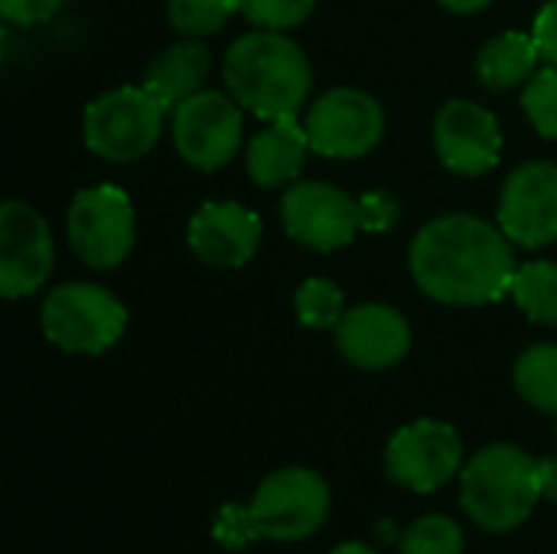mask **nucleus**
<instances>
[{
  "mask_svg": "<svg viewBox=\"0 0 557 554\" xmlns=\"http://www.w3.org/2000/svg\"><path fill=\"white\" fill-rule=\"evenodd\" d=\"M408 268L431 300L480 307L503 300L516 278V251L499 222L470 212L431 219L408 248Z\"/></svg>",
  "mask_w": 557,
  "mask_h": 554,
  "instance_id": "f257e3e1",
  "label": "nucleus"
},
{
  "mask_svg": "<svg viewBox=\"0 0 557 554\" xmlns=\"http://www.w3.org/2000/svg\"><path fill=\"white\" fill-rule=\"evenodd\" d=\"M228 95L261 121H290L310 98L313 69L304 49L281 29L238 36L222 62Z\"/></svg>",
  "mask_w": 557,
  "mask_h": 554,
  "instance_id": "f03ea898",
  "label": "nucleus"
},
{
  "mask_svg": "<svg viewBox=\"0 0 557 554\" xmlns=\"http://www.w3.org/2000/svg\"><path fill=\"white\" fill-rule=\"evenodd\" d=\"M542 500V460L516 444H493L460 470V506L486 532L519 529Z\"/></svg>",
  "mask_w": 557,
  "mask_h": 554,
  "instance_id": "7ed1b4c3",
  "label": "nucleus"
},
{
  "mask_svg": "<svg viewBox=\"0 0 557 554\" xmlns=\"http://www.w3.org/2000/svg\"><path fill=\"white\" fill-rule=\"evenodd\" d=\"M39 327L42 336L62 353L101 356L124 336L127 307L98 284L69 281L42 297Z\"/></svg>",
  "mask_w": 557,
  "mask_h": 554,
  "instance_id": "20e7f679",
  "label": "nucleus"
},
{
  "mask_svg": "<svg viewBox=\"0 0 557 554\" xmlns=\"http://www.w3.org/2000/svg\"><path fill=\"white\" fill-rule=\"evenodd\" d=\"M166 108L147 91V85H117L82 114L85 147L108 163H134L147 157L163 134Z\"/></svg>",
  "mask_w": 557,
  "mask_h": 554,
  "instance_id": "39448f33",
  "label": "nucleus"
},
{
  "mask_svg": "<svg viewBox=\"0 0 557 554\" xmlns=\"http://www.w3.org/2000/svg\"><path fill=\"white\" fill-rule=\"evenodd\" d=\"M137 222L131 196L114 183H95L72 196L65 212V238L82 264L111 271L134 248Z\"/></svg>",
  "mask_w": 557,
  "mask_h": 554,
  "instance_id": "423d86ee",
  "label": "nucleus"
},
{
  "mask_svg": "<svg viewBox=\"0 0 557 554\" xmlns=\"http://www.w3.org/2000/svg\"><path fill=\"white\" fill-rule=\"evenodd\" d=\"M248 506L261 539L304 542L320 532L330 516V487L307 467H284L261 480Z\"/></svg>",
  "mask_w": 557,
  "mask_h": 554,
  "instance_id": "0eeeda50",
  "label": "nucleus"
},
{
  "mask_svg": "<svg viewBox=\"0 0 557 554\" xmlns=\"http://www.w3.org/2000/svg\"><path fill=\"white\" fill-rule=\"evenodd\" d=\"M176 153L199 173H215L242 147V104L215 88H202L170 111Z\"/></svg>",
  "mask_w": 557,
  "mask_h": 554,
  "instance_id": "6e6552de",
  "label": "nucleus"
},
{
  "mask_svg": "<svg viewBox=\"0 0 557 554\" xmlns=\"http://www.w3.org/2000/svg\"><path fill=\"white\" fill-rule=\"evenodd\" d=\"M304 131L313 153L356 160L379 147L385 134V108L362 88H330L310 104Z\"/></svg>",
  "mask_w": 557,
  "mask_h": 554,
  "instance_id": "1a4fd4ad",
  "label": "nucleus"
},
{
  "mask_svg": "<svg viewBox=\"0 0 557 554\" xmlns=\"http://www.w3.org/2000/svg\"><path fill=\"white\" fill-rule=\"evenodd\" d=\"M281 222L294 242L313 251H339L362 232L359 199L326 180H297L281 199Z\"/></svg>",
  "mask_w": 557,
  "mask_h": 554,
  "instance_id": "9d476101",
  "label": "nucleus"
},
{
  "mask_svg": "<svg viewBox=\"0 0 557 554\" xmlns=\"http://www.w3.org/2000/svg\"><path fill=\"white\" fill-rule=\"evenodd\" d=\"M385 470L411 493H434L463 470V441L447 421H411L392 434L385 447Z\"/></svg>",
  "mask_w": 557,
  "mask_h": 554,
  "instance_id": "9b49d317",
  "label": "nucleus"
},
{
  "mask_svg": "<svg viewBox=\"0 0 557 554\" xmlns=\"http://www.w3.org/2000/svg\"><path fill=\"white\" fill-rule=\"evenodd\" d=\"M55 264V245L46 219L20 202L7 199L0 206V294L7 300H23L46 287Z\"/></svg>",
  "mask_w": 557,
  "mask_h": 554,
  "instance_id": "f8f14e48",
  "label": "nucleus"
},
{
  "mask_svg": "<svg viewBox=\"0 0 557 554\" xmlns=\"http://www.w3.org/2000/svg\"><path fill=\"white\" fill-rule=\"evenodd\" d=\"M496 222L522 248L557 242V163L529 160L516 167L503 183Z\"/></svg>",
  "mask_w": 557,
  "mask_h": 554,
  "instance_id": "ddd939ff",
  "label": "nucleus"
},
{
  "mask_svg": "<svg viewBox=\"0 0 557 554\" xmlns=\"http://www.w3.org/2000/svg\"><path fill=\"white\" fill-rule=\"evenodd\" d=\"M434 150L457 176H483L499 163L503 131L490 108L454 98L434 118Z\"/></svg>",
  "mask_w": 557,
  "mask_h": 554,
  "instance_id": "4468645a",
  "label": "nucleus"
},
{
  "mask_svg": "<svg viewBox=\"0 0 557 554\" xmlns=\"http://www.w3.org/2000/svg\"><path fill=\"white\" fill-rule=\"evenodd\" d=\"M189 251L212 268H245L261 245V216L242 202H202L186 229Z\"/></svg>",
  "mask_w": 557,
  "mask_h": 554,
  "instance_id": "2eb2a0df",
  "label": "nucleus"
},
{
  "mask_svg": "<svg viewBox=\"0 0 557 554\" xmlns=\"http://www.w3.org/2000/svg\"><path fill=\"white\" fill-rule=\"evenodd\" d=\"M336 346L356 369L382 372L408 356L411 323L388 304H359L343 313L336 327Z\"/></svg>",
  "mask_w": 557,
  "mask_h": 554,
  "instance_id": "dca6fc26",
  "label": "nucleus"
},
{
  "mask_svg": "<svg viewBox=\"0 0 557 554\" xmlns=\"http://www.w3.org/2000/svg\"><path fill=\"white\" fill-rule=\"evenodd\" d=\"M307 153H310V137H307L304 124H297V118L268 121V127L248 140L245 170L264 189L290 186V183H297V176L307 163Z\"/></svg>",
  "mask_w": 557,
  "mask_h": 554,
  "instance_id": "f3484780",
  "label": "nucleus"
},
{
  "mask_svg": "<svg viewBox=\"0 0 557 554\" xmlns=\"http://www.w3.org/2000/svg\"><path fill=\"white\" fill-rule=\"evenodd\" d=\"M212 72V56L199 39H180L173 46H166L144 75L147 91L166 108L173 111L180 101L193 98L196 91H202L206 78Z\"/></svg>",
  "mask_w": 557,
  "mask_h": 554,
  "instance_id": "a211bd4d",
  "label": "nucleus"
},
{
  "mask_svg": "<svg viewBox=\"0 0 557 554\" xmlns=\"http://www.w3.org/2000/svg\"><path fill=\"white\" fill-rule=\"evenodd\" d=\"M539 59L542 52L532 33L506 29L476 52V78L490 91H512L539 72Z\"/></svg>",
  "mask_w": 557,
  "mask_h": 554,
  "instance_id": "6ab92c4d",
  "label": "nucleus"
},
{
  "mask_svg": "<svg viewBox=\"0 0 557 554\" xmlns=\"http://www.w3.org/2000/svg\"><path fill=\"white\" fill-rule=\"evenodd\" d=\"M516 392L539 411L557 415V343L529 346L512 369Z\"/></svg>",
  "mask_w": 557,
  "mask_h": 554,
  "instance_id": "aec40b11",
  "label": "nucleus"
},
{
  "mask_svg": "<svg viewBox=\"0 0 557 554\" xmlns=\"http://www.w3.org/2000/svg\"><path fill=\"white\" fill-rule=\"evenodd\" d=\"M509 297L519 310L545 327H557V264L552 261H525L516 268Z\"/></svg>",
  "mask_w": 557,
  "mask_h": 554,
  "instance_id": "412c9836",
  "label": "nucleus"
},
{
  "mask_svg": "<svg viewBox=\"0 0 557 554\" xmlns=\"http://www.w3.org/2000/svg\"><path fill=\"white\" fill-rule=\"evenodd\" d=\"M297 320L307 330H336L346 313V297L330 278H307L294 294Z\"/></svg>",
  "mask_w": 557,
  "mask_h": 554,
  "instance_id": "4be33fe9",
  "label": "nucleus"
},
{
  "mask_svg": "<svg viewBox=\"0 0 557 554\" xmlns=\"http://www.w3.org/2000/svg\"><path fill=\"white\" fill-rule=\"evenodd\" d=\"M238 13L235 0H166V20L180 36H215L228 16Z\"/></svg>",
  "mask_w": 557,
  "mask_h": 554,
  "instance_id": "5701e85b",
  "label": "nucleus"
},
{
  "mask_svg": "<svg viewBox=\"0 0 557 554\" xmlns=\"http://www.w3.org/2000/svg\"><path fill=\"white\" fill-rule=\"evenodd\" d=\"M522 111L545 140H557V65L539 69L522 85Z\"/></svg>",
  "mask_w": 557,
  "mask_h": 554,
  "instance_id": "b1692460",
  "label": "nucleus"
},
{
  "mask_svg": "<svg viewBox=\"0 0 557 554\" xmlns=\"http://www.w3.org/2000/svg\"><path fill=\"white\" fill-rule=\"evenodd\" d=\"M401 554H463V529L447 516H424L401 535Z\"/></svg>",
  "mask_w": 557,
  "mask_h": 554,
  "instance_id": "393cba45",
  "label": "nucleus"
},
{
  "mask_svg": "<svg viewBox=\"0 0 557 554\" xmlns=\"http://www.w3.org/2000/svg\"><path fill=\"white\" fill-rule=\"evenodd\" d=\"M235 7L258 29H294L310 20L317 0H235Z\"/></svg>",
  "mask_w": 557,
  "mask_h": 554,
  "instance_id": "a878e982",
  "label": "nucleus"
},
{
  "mask_svg": "<svg viewBox=\"0 0 557 554\" xmlns=\"http://www.w3.org/2000/svg\"><path fill=\"white\" fill-rule=\"evenodd\" d=\"M212 539L225 549V552H242L248 545H255L261 539V529L255 522V513L251 506H242V503H225L219 513H215V522H212Z\"/></svg>",
  "mask_w": 557,
  "mask_h": 554,
  "instance_id": "bb28decb",
  "label": "nucleus"
},
{
  "mask_svg": "<svg viewBox=\"0 0 557 554\" xmlns=\"http://www.w3.org/2000/svg\"><path fill=\"white\" fill-rule=\"evenodd\" d=\"M359 219H362V232H388L398 225L401 219V206L395 196L382 193V189H369L359 196Z\"/></svg>",
  "mask_w": 557,
  "mask_h": 554,
  "instance_id": "cd10ccee",
  "label": "nucleus"
},
{
  "mask_svg": "<svg viewBox=\"0 0 557 554\" xmlns=\"http://www.w3.org/2000/svg\"><path fill=\"white\" fill-rule=\"evenodd\" d=\"M65 0H0V13L13 26H36L55 16Z\"/></svg>",
  "mask_w": 557,
  "mask_h": 554,
  "instance_id": "c85d7f7f",
  "label": "nucleus"
},
{
  "mask_svg": "<svg viewBox=\"0 0 557 554\" xmlns=\"http://www.w3.org/2000/svg\"><path fill=\"white\" fill-rule=\"evenodd\" d=\"M532 36L539 42V52L548 65H557V0H548L532 26Z\"/></svg>",
  "mask_w": 557,
  "mask_h": 554,
  "instance_id": "c756f323",
  "label": "nucleus"
},
{
  "mask_svg": "<svg viewBox=\"0 0 557 554\" xmlns=\"http://www.w3.org/2000/svg\"><path fill=\"white\" fill-rule=\"evenodd\" d=\"M542 500L557 503V457L542 460Z\"/></svg>",
  "mask_w": 557,
  "mask_h": 554,
  "instance_id": "7c9ffc66",
  "label": "nucleus"
},
{
  "mask_svg": "<svg viewBox=\"0 0 557 554\" xmlns=\"http://www.w3.org/2000/svg\"><path fill=\"white\" fill-rule=\"evenodd\" d=\"M444 10H450V13H480V10H486L493 0H437Z\"/></svg>",
  "mask_w": 557,
  "mask_h": 554,
  "instance_id": "2f4dec72",
  "label": "nucleus"
},
{
  "mask_svg": "<svg viewBox=\"0 0 557 554\" xmlns=\"http://www.w3.org/2000/svg\"><path fill=\"white\" fill-rule=\"evenodd\" d=\"M330 554H379V552H375V549H369V545H362V542H346V545L333 549Z\"/></svg>",
  "mask_w": 557,
  "mask_h": 554,
  "instance_id": "473e14b6",
  "label": "nucleus"
},
{
  "mask_svg": "<svg viewBox=\"0 0 557 554\" xmlns=\"http://www.w3.org/2000/svg\"><path fill=\"white\" fill-rule=\"evenodd\" d=\"M555 434H557V428H555Z\"/></svg>",
  "mask_w": 557,
  "mask_h": 554,
  "instance_id": "72a5a7b5",
  "label": "nucleus"
}]
</instances>
